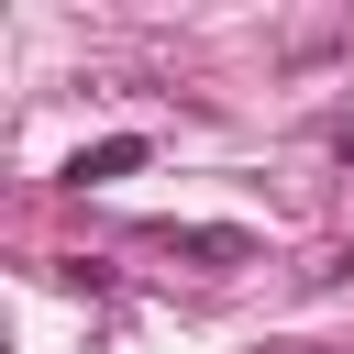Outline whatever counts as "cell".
I'll list each match as a JSON object with an SVG mask.
<instances>
[{
  "mask_svg": "<svg viewBox=\"0 0 354 354\" xmlns=\"http://www.w3.org/2000/svg\"><path fill=\"white\" fill-rule=\"evenodd\" d=\"M155 243L188 254V266H254V232H232V221H166Z\"/></svg>",
  "mask_w": 354,
  "mask_h": 354,
  "instance_id": "obj_1",
  "label": "cell"
},
{
  "mask_svg": "<svg viewBox=\"0 0 354 354\" xmlns=\"http://www.w3.org/2000/svg\"><path fill=\"white\" fill-rule=\"evenodd\" d=\"M144 155H155L144 133H111V144H77V155H66V188H111V177H133Z\"/></svg>",
  "mask_w": 354,
  "mask_h": 354,
  "instance_id": "obj_2",
  "label": "cell"
},
{
  "mask_svg": "<svg viewBox=\"0 0 354 354\" xmlns=\"http://www.w3.org/2000/svg\"><path fill=\"white\" fill-rule=\"evenodd\" d=\"M266 354H321V343H266Z\"/></svg>",
  "mask_w": 354,
  "mask_h": 354,
  "instance_id": "obj_3",
  "label": "cell"
},
{
  "mask_svg": "<svg viewBox=\"0 0 354 354\" xmlns=\"http://www.w3.org/2000/svg\"><path fill=\"white\" fill-rule=\"evenodd\" d=\"M343 166H354V133H343Z\"/></svg>",
  "mask_w": 354,
  "mask_h": 354,
  "instance_id": "obj_4",
  "label": "cell"
}]
</instances>
